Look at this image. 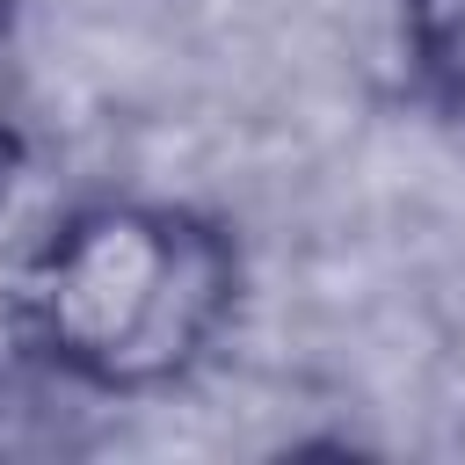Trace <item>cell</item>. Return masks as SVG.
Returning <instances> with one entry per match:
<instances>
[{"mask_svg": "<svg viewBox=\"0 0 465 465\" xmlns=\"http://www.w3.org/2000/svg\"><path fill=\"white\" fill-rule=\"evenodd\" d=\"M400 29L414 80L443 109H465V0H400Z\"/></svg>", "mask_w": 465, "mask_h": 465, "instance_id": "7a4b0ae2", "label": "cell"}, {"mask_svg": "<svg viewBox=\"0 0 465 465\" xmlns=\"http://www.w3.org/2000/svg\"><path fill=\"white\" fill-rule=\"evenodd\" d=\"M240 291L232 240L167 203L73 211L22 276V334L94 392H153L203 363Z\"/></svg>", "mask_w": 465, "mask_h": 465, "instance_id": "6da1fadb", "label": "cell"}, {"mask_svg": "<svg viewBox=\"0 0 465 465\" xmlns=\"http://www.w3.org/2000/svg\"><path fill=\"white\" fill-rule=\"evenodd\" d=\"M7 7H15V0H0V22H7Z\"/></svg>", "mask_w": 465, "mask_h": 465, "instance_id": "3957f363", "label": "cell"}]
</instances>
